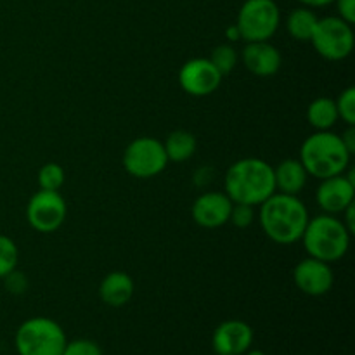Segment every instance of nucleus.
<instances>
[{
    "instance_id": "1",
    "label": "nucleus",
    "mask_w": 355,
    "mask_h": 355,
    "mask_svg": "<svg viewBox=\"0 0 355 355\" xmlns=\"http://www.w3.org/2000/svg\"><path fill=\"white\" fill-rule=\"evenodd\" d=\"M309 218L311 217L304 201L291 194L274 193L260 205V225L267 238L277 245H293L300 241Z\"/></svg>"
},
{
    "instance_id": "2",
    "label": "nucleus",
    "mask_w": 355,
    "mask_h": 355,
    "mask_svg": "<svg viewBox=\"0 0 355 355\" xmlns=\"http://www.w3.org/2000/svg\"><path fill=\"white\" fill-rule=\"evenodd\" d=\"M224 193L232 203L260 207L276 193L272 165L260 158H243L232 163L224 177Z\"/></svg>"
},
{
    "instance_id": "3",
    "label": "nucleus",
    "mask_w": 355,
    "mask_h": 355,
    "mask_svg": "<svg viewBox=\"0 0 355 355\" xmlns=\"http://www.w3.org/2000/svg\"><path fill=\"white\" fill-rule=\"evenodd\" d=\"M350 153L343 146L342 137L329 130L315 132L304 141L300 148V162L309 175L319 180L345 173L350 163Z\"/></svg>"
},
{
    "instance_id": "4",
    "label": "nucleus",
    "mask_w": 355,
    "mask_h": 355,
    "mask_svg": "<svg viewBox=\"0 0 355 355\" xmlns=\"http://www.w3.org/2000/svg\"><path fill=\"white\" fill-rule=\"evenodd\" d=\"M350 232L335 215L322 214L309 218L302 234L305 250L312 259L326 263H335L347 255L350 246Z\"/></svg>"
},
{
    "instance_id": "5",
    "label": "nucleus",
    "mask_w": 355,
    "mask_h": 355,
    "mask_svg": "<svg viewBox=\"0 0 355 355\" xmlns=\"http://www.w3.org/2000/svg\"><path fill=\"white\" fill-rule=\"evenodd\" d=\"M68 338L61 326L49 318H31L14 336L17 355H61Z\"/></svg>"
},
{
    "instance_id": "6",
    "label": "nucleus",
    "mask_w": 355,
    "mask_h": 355,
    "mask_svg": "<svg viewBox=\"0 0 355 355\" xmlns=\"http://www.w3.org/2000/svg\"><path fill=\"white\" fill-rule=\"evenodd\" d=\"M281 24L279 7L274 0H246L238 12L236 28L245 42H266Z\"/></svg>"
},
{
    "instance_id": "7",
    "label": "nucleus",
    "mask_w": 355,
    "mask_h": 355,
    "mask_svg": "<svg viewBox=\"0 0 355 355\" xmlns=\"http://www.w3.org/2000/svg\"><path fill=\"white\" fill-rule=\"evenodd\" d=\"M168 165L165 146L155 137L134 139L123 153V166L135 179H153Z\"/></svg>"
},
{
    "instance_id": "8",
    "label": "nucleus",
    "mask_w": 355,
    "mask_h": 355,
    "mask_svg": "<svg viewBox=\"0 0 355 355\" xmlns=\"http://www.w3.org/2000/svg\"><path fill=\"white\" fill-rule=\"evenodd\" d=\"M311 42L321 58L328 61H342L354 51L352 24L345 23L342 17H322L315 24Z\"/></svg>"
},
{
    "instance_id": "9",
    "label": "nucleus",
    "mask_w": 355,
    "mask_h": 355,
    "mask_svg": "<svg viewBox=\"0 0 355 355\" xmlns=\"http://www.w3.org/2000/svg\"><path fill=\"white\" fill-rule=\"evenodd\" d=\"M64 198L59 194V191H38L31 196L26 207V218L31 227L42 234H51L55 232L66 220Z\"/></svg>"
},
{
    "instance_id": "10",
    "label": "nucleus",
    "mask_w": 355,
    "mask_h": 355,
    "mask_svg": "<svg viewBox=\"0 0 355 355\" xmlns=\"http://www.w3.org/2000/svg\"><path fill=\"white\" fill-rule=\"evenodd\" d=\"M222 78L210 59L196 58L184 62L179 71V83L186 94L193 97H207L220 87Z\"/></svg>"
},
{
    "instance_id": "11",
    "label": "nucleus",
    "mask_w": 355,
    "mask_h": 355,
    "mask_svg": "<svg viewBox=\"0 0 355 355\" xmlns=\"http://www.w3.org/2000/svg\"><path fill=\"white\" fill-rule=\"evenodd\" d=\"M293 281L295 286L302 293L309 295V297H322L331 290L333 283H335L331 263L312 259V257L304 259L295 267Z\"/></svg>"
},
{
    "instance_id": "12",
    "label": "nucleus",
    "mask_w": 355,
    "mask_h": 355,
    "mask_svg": "<svg viewBox=\"0 0 355 355\" xmlns=\"http://www.w3.org/2000/svg\"><path fill=\"white\" fill-rule=\"evenodd\" d=\"M355 198V180L354 172L349 175L342 173V175L329 177V179L321 180L315 193V200L321 210L324 214L336 215L342 214L349 205L354 203Z\"/></svg>"
},
{
    "instance_id": "13",
    "label": "nucleus",
    "mask_w": 355,
    "mask_h": 355,
    "mask_svg": "<svg viewBox=\"0 0 355 355\" xmlns=\"http://www.w3.org/2000/svg\"><path fill=\"white\" fill-rule=\"evenodd\" d=\"M253 343V329L239 319L224 321L211 336V347L217 355H243Z\"/></svg>"
},
{
    "instance_id": "14",
    "label": "nucleus",
    "mask_w": 355,
    "mask_h": 355,
    "mask_svg": "<svg viewBox=\"0 0 355 355\" xmlns=\"http://www.w3.org/2000/svg\"><path fill=\"white\" fill-rule=\"evenodd\" d=\"M232 201L225 193H203L193 203V218L200 227L217 229L229 222Z\"/></svg>"
},
{
    "instance_id": "15",
    "label": "nucleus",
    "mask_w": 355,
    "mask_h": 355,
    "mask_svg": "<svg viewBox=\"0 0 355 355\" xmlns=\"http://www.w3.org/2000/svg\"><path fill=\"white\" fill-rule=\"evenodd\" d=\"M241 61L245 68L255 76H272L283 64L279 49L266 42H246L241 51Z\"/></svg>"
},
{
    "instance_id": "16",
    "label": "nucleus",
    "mask_w": 355,
    "mask_h": 355,
    "mask_svg": "<svg viewBox=\"0 0 355 355\" xmlns=\"http://www.w3.org/2000/svg\"><path fill=\"white\" fill-rule=\"evenodd\" d=\"M135 291L134 279L127 272L114 270L110 272L99 284V297L110 307H123L132 300Z\"/></svg>"
},
{
    "instance_id": "17",
    "label": "nucleus",
    "mask_w": 355,
    "mask_h": 355,
    "mask_svg": "<svg viewBox=\"0 0 355 355\" xmlns=\"http://www.w3.org/2000/svg\"><path fill=\"white\" fill-rule=\"evenodd\" d=\"M309 173L300 159L288 158L283 159L279 165L274 168V184H276V193L291 194L298 196L304 191L307 184Z\"/></svg>"
},
{
    "instance_id": "18",
    "label": "nucleus",
    "mask_w": 355,
    "mask_h": 355,
    "mask_svg": "<svg viewBox=\"0 0 355 355\" xmlns=\"http://www.w3.org/2000/svg\"><path fill=\"white\" fill-rule=\"evenodd\" d=\"M338 111H336L335 101L329 97H318L312 101L307 107V121L311 127H314L318 132L329 130L338 121Z\"/></svg>"
},
{
    "instance_id": "19",
    "label": "nucleus",
    "mask_w": 355,
    "mask_h": 355,
    "mask_svg": "<svg viewBox=\"0 0 355 355\" xmlns=\"http://www.w3.org/2000/svg\"><path fill=\"white\" fill-rule=\"evenodd\" d=\"M165 146V153L168 156V162L173 163H184L196 153L198 142L191 132L187 130H175L166 137L163 142Z\"/></svg>"
},
{
    "instance_id": "20",
    "label": "nucleus",
    "mask_w": 355,
    "mask_h": 355,
    "mask_svg": "<svg viewBox=\"0 0 355 355\" xmlns=\"http://www.w3.org/2000/svg\"><path fill=\"white\" fill-rule=\"evenodd\" d=\"M318 21L319 17L311 7H298L291 10L286 19L288 33L298 42H311Z\"/></svg>"
},
{
    "instance_id": "21",
    "label": "nucleus",
    "mask_w": 355,
    "mask_h": 355,
    "mask_svg": "<svg viewBox=\"0 0 355 355\" xmlns=\"http://www.w3.org/2000/svg\"><path fill=\"white\" fill-rule=\"evenodd\" d=\"M38 186L42 191H59L64 186L66 173L59 163H45L38 170Z\"/></svg>"
},
{
    "instance_id": "22",
    "label": "nucleus",
    "mask_w": 355,
    "mask_h": 355,
    "mask_svg": "<svg viewBox=\"0 0 355 355\" xmlns=\"http://www.w3.org/2000/svg\"><path fill=\"white\" fill-rule=\"evenodd\" d=\"M208 59H210L211 64L220 71V75L225 76L236 68L239 58L238 52L234 51L232 45H218V47H215L214 51H211L210 58Z\"/></svg>"
},
{
    "instance_id": "23",
    "label": "nucleus",
    "mask_w": 355,
    "mask_h": 355,
    "mask_svg": "<svg viewBox=\"0 0 355 355\" xmlns=\"http://www.w3.org/2000/svg\"><path fill=\"white\" fill-rule=\"evenodd\" d=\"M17 260H19V250L16 243L7 236L0 234V279L16 270Z\"/></svg>"
},
{
    "instance_id": "24",
    "label": "nucleus",
    "mask_w": 355,
    "mask_h": 355,
    "mask_svg": "<svg viewBox=\"0 0 355 355\" xmlns=\"http://www.w3.org/2000/svg\"><path fill=\"white\" fill-rule=\"evenodd\" d=\"M338 118H342L347 125H355V89L349 87L343 90L335 101Z\"/></svg>"
},
{
    "instance_id": "25",
    "label": "nucleus",
    "mask_w": 355,
    "mask_h": 355,
    "mask_svg": "<svg viewBox=\"0 0 355 355\" xmlns=\"http://www.w3.org/2000/svg\"><path fill=\"white\" fill-rule=\"evenodd\" d=\"M253 220H255V207H250V205H241V203H232L229 222H232L236 227L246 229L253 224Z\"/></svg>"
},
{
    "instance_id": "26",
    "label": "nucleus",
    "mask_w": 355,
    "mask_h": 355,
    "mask_svg": "<svg viewBox=\"0 0 355 355\" xmlns=\"http://www.w3.org/2000/svg\"><path fill=\"white\" fill-rule=\"evenodd\" d=\"M61 355H103V350L96 342L87 338L73 340L66 343L64 350Z\"/></svg>"
},
{
    "instance_id": "27",
    "label": "nucleus",
    "mask_w": 355,
    "mask_h": 355,
    "mask_svg": "<svg viewBox=\"0 0 355 355\" xmlns=\"http://www.w3.org/2000/svg\"><path fill=\"white\" fill-rule=\"evenodd\" d=\"M3 281H6L7 291H10V293L14 295L24 293L28 288L26 276H24L23 272H17V270H12L10 274H7V276L3 277Z\"/></svg>"
},
{
    "instance_id": "28",
    "label": "nucleus",
    "mask_w": 355,
    "mask_h": 355,
    "mask_svg": "<svg viewBox=\"0 0 355 355\" xmlns=\"http://www.w3.org/2000/svg\"><path fill=\"white\" fill-rule=\"evenodd\" d=\"M338 7V17H342L345 23H355V0H335Z\"/></svg>"
},
{
    "instance_id": "29",
    "label": "nucleus",
    "mask_w": 355,
    "mask_h": 355,
    "mask_svg": "<svg viewBox=\"0 0 355 355\" xmlns=\"http://www.w3.org/2000/svg\"><path fill=\"white\" fill-rule=\"evenodd\" d=\"M342 137V142L343 146L347 148V151L350 153V155H354L355 153V127L354 125H349V128H347L345 132H343V135H340Z\"/></svg>"
},
{
    "instance_id": "30",
    "label": "nucleus",
    "mask_w": 355,
    "mask_h": 355,
    "mask_svg": "<svg viewBox=\"0 0 355 355\" xmlns=\"http://www.w3.org/2000/svg\"><path fill=\"white\" fill-rule=\"evenodd\" d=\"M342 215L345 218H343V225H345L347 227V231L350 232V234H354V231H355V210H354V203L352 205H349V207L345 208V210L342 211Z\"/></svg>"
},
{
    "instance_id": "31",
    "label": "nucleus",
    "mask_w": 355,
    "mask_h": 355,
    "mask_svg": "<svg viewBox=\"0 0 355 355\" xmlns=\"http://www.w3.org/2000/svg\"><path fill=\"white\" fill-rule=\"evenodd\" d=\"M300 3H304L305 7H324L333 3L335 0H298Z\"/></svg>"
},
{
    "instance_id": "32",
    "label": "nucleus",
    "mask_w": 355,
    "mask_h": 355,
    "mask_svg": "<svg viewBox=\"0 0 355 355\" xmlns=\"http://www.w3.org/2000/svg\"><path fill=\"white\" fill-rule=\"evenodd\" d=\"M227 38H229V40H232V42L239 40V38H241V37H239V31H238V28H236V24H234V26L227 28Z\"/></svg>"
},
{
    "instance_id": "33",
    "label": "nucleus",
    "mask_w": 355,
    "mask_h": 355,
    "mask_svg": "<svg viewBox=\"0 0 355 355\" xmlns=\"http://www.w3.org/2000/svg\"><path fill=\"white\" fill-rule=\"evenodd\" d=\"M245 355H266L262 350H246Z\"/></svg>"
}]
</instances>
